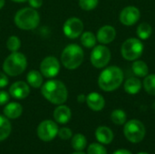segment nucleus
Masks as SVG:
<instances>
[{
	"instance_id": "17",
	"label": "nucleus",
	"mask_w": 155,
	"mask_h": 154,
	"mask_svg": "<svg viewBox=\"0 0 155 154\" xmlns=\"http://www.w3.org/2000/svg\"><path fill=\"white\" fill-rule=\"evenodd\" d=\"M95 137L102 144H110L114 140V133L109 127L100 126L95 131Z\"/></svg>"
},
{
	"instance_id": "16",
	"label": "nucleus",
	"mask_w": 155,
	"mask_h": 154,
	"mask_svg": "<svg viewBox=\"0 0 155 154\" xmlns=\"http://www.w3.org/2000/svg\"><path fill=\"white\" fill-rule=\"evenodd\" d=\"M71 117H72V113L70 108L63 104H59V106L56 107L54 112V120L61 124L67 123L70 121Z\"/></svg>"
},
{
	"instance_id": "12",
	"label": "nucleus",
	"mask_w": 155,
	"mask_h": 154,
	"mask_svg": "<svg viewBox=\"0 0 155 154\" xmlns=\"http://www.w3.org/2000/svg\"><path fill=\"white\" fill-rule=\"evenodd\" d=\"M140 15H141V13H140L139 9L136 6L130 5V6L124 7L121 11L120 15H119V19L123 25H127V26H131L139 21Z\"/></svg>"
},
{
	"instance_id": "9",
	"label": "nucleus",
	"mask_w": 155,
	"mask_h": 154,
	"mask_svg": "<svg viewBox=\"0 0 155 154\" xmlns=\"http://www.w3.org/2000/svg\"><path fill=\"white\" fill-rule=\"evenodd\" d=\"M60 71V63L54 56L45 57L40 64V73L46 78H53Z\"/></svg>"
},
{
	"instance_id": "22",
	"label": "nucleus",
	"mask_w": 155,
	"mask_h": 154,
	"mask_svg": "<svg viewBox=\"0 0 155 154\" xmlns=\"http://www.w3.org/2000/svg\"><path fill=\"white\" fill-rule=\"evenodd\" d=\"M11 133V123L6 117L0 115V142L5 140Z\"/></svg>"
},
{
	"instance_id": "1",
	"label": "nucleus",
	"mask_w": 155,
	"mask_h": 154,
	"mask_svg": "<svg viewBox=\"0 0 155 154\" xmlns=\"http://www.w3.org/2000/svg\"><path fill=\"white\" fill-rule=\"evenodd\" d=\"M43 96L54 104H63L68 97L65 84L59 80H49L41 86Z\"/></svg>"
},
{
	"instance_id": "3",
	"label": "nucleus",
	"mask_w": 155,
	"mask_h": 154,
	"mask_svg": "<svg viewBox=\"0 0 155 154\" xmlns=\"http://www.w3.org/2000/svg\"><path fill=\"white\" fill-rule=\"evenodd\" d=\"M16 26L22 30H33L40 23V15L36 9L25 7L17 11L14 18Z\"/></svg>"
},
{
	"instance_id": "19",
	"label": "nucleus",
	"mask_w": 155,
	"mask_h": 154,
	"mask_svg": "<svg viewBox=\"0 0 155 154\" xmlns=\"http://www.w3.org/2000/svg\"><path fill=\"white\" fill-rule=\"evenodd\" d=\"M27 84L33 88H40L43 85V75L36 70L30 71L26 75Z\"/></svg>"
},
{
	"instance_id": "15",
	"label": "nucleus",
	"mask_w": 155,
	"mask_h": 154,
	"mask_svg": "<svg viewBox=\"0 0 155 154\" xmlns=\"http://www.w3.org/2000/svg\"><path fill=\"white\" fill-rule=\"evenodd\" d=\"M86 103L88 107L95 112L102 111L105 105V101L103 95L98 93H91L86 96Z\"/></svg>"
},
{
	"instance_id": "14",
	"label": "nucleus",
	"mask_w": 155,
	"mask_h": 154,
	"mask_svg": "<svg viewBox=\"0 0 155 154\" xmlns=\"http://www.w3.org/2000/svg\"><path fill=\"white\" fill-rule=\"evenodd\" d=\"M116 36V31L114 27L111 25H104L102 26L96 34V39L99 43L103 44H107L112 43Z\"/></svg>"
},
{
	"instance_id": "4",
	"label": "nucleus",
	"mask_w": 155,
	"mask_h": 154,
	"mask_svg": "<svg viewBox=\"0 0 155 154\" xmlns=\"http://www.w3.org/2000/svg\"><path fill=\"white\" fill-rule=\"evenodd\" d=\"M84 57V54L82 47L76 44H70L63 50L61 61L66 69L74 70L82 64Z\"/></svg>"
},
{
	"instance_id": "32",
	"label": "nucleus",
	"mask_w": 155,
	"mask_h": 154,
	"mask_svg": "<svg viewBox=\"0 0 155 154\" xmlns=\"http://www.w3.org/2000/svg\"><path fill=\"white\" fill-rule=\"evenodd\" d=\"M10 94L5 91H0V105H5L9 101Z\"/></svg>"
},
{
	"instance_id": "23",
	"label": "nucleus",
	"mask_w": 155,
	"mask_h": 154,
	"mask_svg": "<svg viewBox=\"0 0 155 154\" xmlns=\"http://www.w3.org/2000/svg\"><path fill=\"white\" fill-rule=\"evenodd\" d=\"M153 29L152 26L148 24V23H141L136 30V34L138 35V37L142 40H146L148 39L151 34H152Z\"/></svg>"
},
{
	"instance_id": "11",
	"label": "nucleus",
	"mask_w": 155,
	"mask_h": 154,
	"mask_svg": "<svg viewBox=\"0 0 155 154\" xmlns=\"http://www.w3.org/2000/svg\"><path fill=\"white\" fill-rule=\"evenodd\" d=\"M58 133V127L55 123L50 120L42 122L37 128V135L44 142H50Z\"/></svg>"
},
{
	"instance_id": "34",
	"label": "nucleus",
	"mask_w": 155,
	"mask_h": 154,
	"mask_svg": "<svg viewBox=\"0 0 155 154\" xmlns=\"http://www.w3.org/2000/svg\"><path fill=\"white\" fill-rule=\"evenodd\" d=\"M30 6L33 7V8H39L42 6L43 5V0H27Z\"/></svg>"
},
{
	"instance_id": "2",
	"label": "nucleus",
	"mask_w": 155,
	"mask_h": 154,
	"mask_svg": "<svg viewBox=\"0 0 155 154\" xmlns=\"http://www.w3.org/2000/svg\"><path fill=\"white\" fill-rule=\"evenodd\" d=\"M124 81V73L116 65L105 68L99 75L98 85L104 92H113L120 87Z\"/></svg>"
},
{
	"instance_id": "30",
	"label": "nucleus",
	"mask_w": 155,
	"mask_h": 154,
	"mask_svg": "<svg viewBox=\"0 0 155 154\" xmlns=\"http://www.w3.org/2000/svg\"><path fill=\"white\" fill-rule=\"evenodd\" d=\"M87 152L88 154H107L106 149L100 143H92L89 145Z\"/></svg>"
},
{
	"instance_id": "21",
	"label": "nucleus",
	"mask_w": 155,
	"mask_h": 154,
	"mask_svg": "<svg viewBox=\"0 0 155 154\" xmlns=\"http://www.w3.org/2000/svg\"><path fill=\"white\" fill-rule=\"evenodd\" d=\"M133 72L138 77H145L149 74V68L145 62L141 60H135L133 64Z\"/></svg>"
},
{
	"instance_id": "26",
	"label": "nucleus",
	"mask_w": 155,
	"mask_h": 154,
	"mask_svg": "<svg viewBox=\"0 0 155 154\" xmlns=\"http://www.w3.org/2000/svg\"><path fill=\"white\" fill-rule=\"evenodd\" d=\"M126 113L121 109H116L111 113V120L116 125H122L126 123Z\"/></svg>"
},
{
	"instance_id": "29",
	"label": "nucleus",
	"mask_w": 155,
	"mask_h": 154,
	"mask_svg": "<svg viewBox=\"0 0 155 154\" xmlns=\"http://www.w3.org/2000/svg\"><path fill=\"white\" fill-rule=\"evenodd\" d=\"M99 3V0H79V6L84 11L94 10Z\"/></svg>"
},
{
	"instance_id": "39",
	"label": "nucleus",
	"mask_w": 155,
	"mask_h": 154,
	"mask_svg": "<svg viewBox=\"0 0 155 154\" xmlns=\"http://www.w3.org/2000/svg\"><path fill=\"white\" fill-rule=\"evenodd\" d=\"M73 154H85V153H84V152H74V153H73Z\"/></svg>"
},
{
	"instance_id": "24",
	"label": "nucleus",
	"mask_w": 155,
	"mask_h": 154,
	"mask_svg": "<svg viewBox=\"0 0 155 154\" xmlns=\"http://www.w3.org/2000/svg\"><path fill=\"white\" fill-rule=\"evenodd\" d=\"M86 138L82 133H77L74 135L72 139V147L77 152H82L86 147Z\"/></svg>"
},
{
	"instance_id": "33",
	"label": "nucleus",
	"mask_w": 155,
	"mask_h": 154,
	"mask_svg": "<svg viewBox=\"0 0 155 154\" xmlns=\"http://www.w3.org/2000/svg\"><path fill=\"white\" fill-rule=\"evenodd\" d=\"M8 82H9V80H8L5 73L4 74V73L0 72V88L5 87L8 84Z\"/></svg>"
},
{
	"instance_id": "36",
	"label": "nucleus",
	"mask_w": 155,
	"mask_h": 154,
	"mask_svg": "<svg viewBox=\"0 0 155 154\" xmlns=\"http://www.w3.org/2000/svg\"><path fill=\"white\" fill-rule=\"evenodd\" d=\"M77 101H78V103H82L86 101V96L84 94H79L78 97H77Z\"/></svg>"
},
{
	"instance_id": "6",
	"label": "nucleus",
	"mask_w": 155,
	"mask_h": 154,
	"mask_svg": "<svg viewBox=\"0 0 155 154\" xmlns=\"http://www.w3.org/2000/svg\"><path fill=\"white\" fill-rule=\"evenodd\" d=\"M143 52V44L140 39L129 38L124 42L121 47L123 57L127 61H135L139 59Z\"/></svg>"
},
{
	"instance_id": "31",
	"label": "nucleus",
	"mask_w": 155,
	"mask_h": 154,
	"mask_svg": "<svg viewBox=\"0 0 155 154\" xmlns=\"http://www.w3.org/2000/svg\"><path fill=\"white\" fill-rule=\"evenodd\" d=\"M58 136L63 139V140H68L72 137L73 133H72V131L69 129V128H66V127H64V128H61L58 130Z\"/></svg>"
},
{
	"instance_id": "28",
	"label": "nucleus",
	"mask_w": 155,
	"mask_h": 154,
	"mask_svg": "<svg viewBox=\"0 0 155 154\" xmlns=\"http://www.w3.org/2000/svg\"><path fill=\"white\" fill-rule=\"evenodd\" d=\"M21 47V41L20 39L16 36V35H11L10 37H8L7 41H6V48L14 53V52H17Z\"/></svg>"
},
{
	"instance_id": "27",
	"label": "nucleus",
	"mask_w": 155,
	"mask_h": 154,
	"mask_svg": "<svg viewBox=\"0 0 155 154\" xmlns=\"http://www.w3.org/2000/svg\"><path fill=\"white\" fill-rule=\"evenodd\" d=\"M143 87L147 93L155 95V74H149L145 76L143 81Z\"/></svg>"
},
{
	"instance_id": "38",
	"label": "nucleus",
	"mask_w": 155,
	"mask_h": 154,
	"mask_svg": "<svg viewBox=\"0 0 155 154\" xmlns=\"http://www.w3.org/2000/svg\"><path fill=\"white\" fill-rule=\"evenodd\" d=\"M11 1L15 2V3H24V2H25V1H27V0H11Z\"/></svg>"
},
{
	"instance_id": "25",
	"label": "nucleus",
	"mask_w": 155,
	"mask_h": 154,
	"mask_svg": "<svg viewBox=\"0 0 155 154\" xmlns=\"http://www.w3.org/2000/svg\"><path fill=\"white\" fill-rule=\"evenodd\" d=\"M96 36L92 32H84L81 34V43L86 48L94 47L96 44Z\"/></svg>"
},
{
	"instance_id": "5",
	"label": "nucleus",
	"mask_w": 155,
	"mask_h": 154,
	"mask_svg": "<svg viewBox=\"0 0 155 154\" xmlns=\"http://www.w3.org/2000/svg\"><path fill=\"white\" fill-rule=\"evenodd\" d=\"M27 66V60L25 54L18 52H14L9 54L4 64V72L10 76H17L25 72Z\"/></svg>"
},
{
	"instance_id": "35",
	"label": "nucleus",
	"mask_w": 155,
	"mask_h": 154,
	"mask_svg": "<svg viewBox=\"0 0 155 154\" xmlns=\"http://www.w3.org/2000/svg\"><path fill=\"white\" fill-rule=\"evenodd\" d=\"M113 154H132V152L125 149H119V150L115 151Z\"/></svg>"
},
{
	"instance_id": "13",
	"label": "nucleus",
	"mask_w": 155,
	"mask_h": 154,
	"mask_svg": "<svg viewBox=\"0 0 155 154\" xmlns=\"http://www.w3.org/2000/svg\"><path fill=\"white\" fill-rule=\"evenodd\" d=\"M30 93L29 85L22 81H18L14 83L9 88V94L18 100H22L26 98Z\"/></svg>"
},
{
	"instance_id": "18",
	"label": "nucleus",
	"mask_w": 155,
	"mask_h": 154,
	"mask_svg": "<svg viewBox=\"0 0 155 154\" xmlns=\"http://www.w3.org/2000/svg\"><path fill=\"white\" fill-rule=\"evenodd\" d=\"M23 113V107L18 103H9L4 108L5 116L9 119H16Z\"/></svg>"
},
{
	"instance_id": "20",
	"label": "nucleus",
	"mask_w": 155,
	"mask_h": 154,
	"mask_svg": "<svg viewBox=\"0 0 155 154\" xmlns=\"http://www.w3.org/2000/svg\"><path fill=\"white\" fill-rule=\"evenodd\" d=\"M142 88V82L135 77L127 79L124 83V91L130 94H136Z\"/></svg>"
},
{
	"instance_id": "8",
	"label": "nucleus",
	"mask_w": 155,
	"mask_h": 154,
	"mask_svg": "<svg viewBox=\"0 0 155 154\" xmlns=\"http://www.w3.org/2000/svg\"><path fill=\"white\" fill-rule=\"evenodd\" d=\"M111 59V52L105 45H95L91 53L90 60L95 68L105 67Z\"/></svg>"
},
{
	"instance_id": "7",
	"label": "nucleus",
	"mask_w": 155,
	"mask_h": 154,
	"mask_svg": "<svg viewBox=\"0 0 155 154\" xmlns=\"http://www.w3.org/2000/svg\"><path fill=\"white\" fill-rule=\"evenodd\" d=\"M124 133L129 142L133 143H138L142 142L145 136V127L139 120H130L125 123Z\"/></svg>"
},
{
	"instance_id": "37",
	"label": "nucleus",
	"mask_w": 155,
	"mask_h": 154,
	"mask_svg": "<svg viewBox=\"0 0 155 154\" xmlns=\"http://www.w3.org/2000/svg\"><path fill=\"white\" fill-rule=\"evenodd\" d=\"M5 5V0H0V9H2Z\"/></svg>"
},
{
	"instance_id": "10",
	"label": "nucleus",
	"mask_w": 155,
	"mask_h": 154,
	"mask_svg": "<svg viewBox=\"0 0 155 154\" xmlns=\"http://www.w3.org/2000/svg\"><path fill=\"white\" fill-rule=\"evenodd\" d=\"M64 34L70 39L79 37L84 31V24L81 19L77 17H71L65 21L63 26Z\"/></svg>"
},
{
	"instance_id": "40",
	"label": "nucleus",
	"mask_w": 155,
	"mask_h": 154,
	"mask_svg": "<svg viewBox=\"0 0 155 154\" xmlns=\"http://www.w3.org/2000/svg\"><path fill=\"white\" fill-rule=\"evenodd\" d=\"M138 154H149V153H147V152H140V153H138Z\"/></svg>"
}]
</instances>
